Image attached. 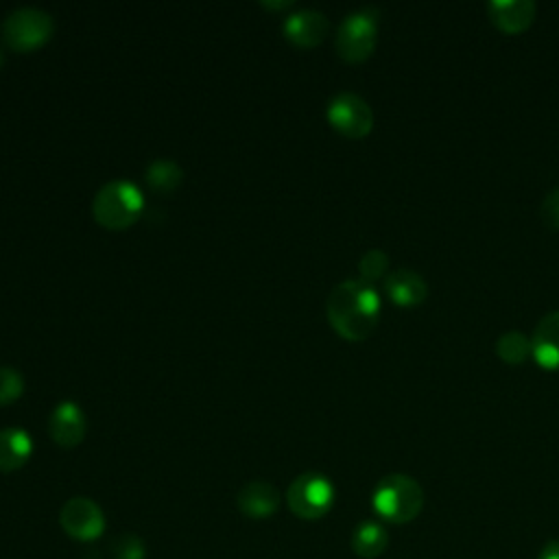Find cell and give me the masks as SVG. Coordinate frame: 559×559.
<instances>
[{"mask_svg":"<svg viewBox=\"0 0 559 559\" xmlns=\"http://www.w3.org/2000/svg\"><path fill=\"white\" fill-rule=\"evenodd\" d=\"M384 290L391 301L400 306L421 304L428 295V286L424 277L411 269H395L384 277Z\"/></svg>","mask_w":559,"mask_h":559,"instance_id":"obj_14","label":"cell"},{"mask_svg":"<svg viewBox=\"0 0 559 559\" xmlns=\"http://www.w3.org/2000/svg\"><path fill=\"white\" fill-rule=\"evenodd\" d=\"M378 41V11L358 9L343 17L336 31V52L349 63L367 59Z\"/></svg>","mask_w":559,"mask_h":559,"instance_id":"obj_5","label":"cell"},{"mask_svg":"<svg viewBox=\"0 0 559 559\" xmlns=\"http://www.w3.org/2000/svg\"><path fill=\"white\" fill-rule=\"evenodd\" d=\"M142 210L144 194L135 183L127 179L107 181L92 201L94 221L111 231H124L135 225L142 216Z\"/></svg>","mask_w":559,"mask_h":559,"instance_id":"obj_2","label":"cell"},{"mask_svg":"<svg viewBox=\"0 0 559 559\" xmlns=\"http://www.w3.org/2000/svg\"><path fill=\"white\" fill-rule=\"evenodd\" d=\"M2 41L13 52H33L41 48L55 33V20L50 13L35 7H20L11 11L2 26Z\"/></svg>","mask_w":559,"mask_h":559,"instance_id":"obj_4","label":"cell"},{"mask_svg":"<svg viewBox=\"0 0 559 559\" xmlns=\"http://www.w3.org/2000/svg\"><path fill=\"white\" fill-rule=\"evenodd\" d=\"M111 555L116 559H144V544L135 533H120L111 539Z\"/></svg>","mask_w":559,"mask_h":559,"instance_id":"obj_21","label":"cell"},{"mask_svg":"<svg viewBox=\"0 0 559 559\" xmlns=\"http://www.w3.org/2000/svg\"><path fill=\"white\" fill-rule=\"evenodd\" d=\"M539 216L550 229H559V186L546 192L539 205Z\"/></svg>","mask_w":559,"mask_h":559,"instance_id":"obj_22","label":"cell"},{"mask_svg":"<svg viewBox=\"0 0 559 559\" xmlns=\"http://www.w3.org/2000/svg\"><path fill=\"white\" fill-rule=\"evenodd\" d=\"M236 507L247 518L264 520L280 509V491L266 480H249L236 493Z\"/></svg>","mask_w":559,"mask_h":559,"instance_id":"obj_11","label":"cell"},{"mask_svg":"<svg viewBox=\"0 0 559 559\" xmlns=\"http://www.w3.org/2000/svg\"><path fill=\"white\" fill-rule=\"evenodd\" d=\"M533 0H491L487 2V13L491 22L504 33L524 31L535 17Z\"/></svg>","mask_w":559,"mask_h":559,"instance_id":"obj_13","label":"cell"},{"mask_svg":"<svg viewBox=\"0 0 559 559\" xmlns=\"http://www.w3.org/2000/svg\"><path fill=\"white\" fill-rule=\"evenodd\" d=\"M531 354L546 369H559V310L544 314L531 336Z\"/></svg>","mask_w":559,"mask_h":559,"instance_id":"obj_12","label":"cell"},{"mask_svg":"<svg viewBox=\"0 0 559 559\" xmlns=\"http://www.w3.org/2000/svg\"><path fill=\"white\" fill-rule=\"evenodd\" d=\"M371 504L382 520L406 524L419 515L424 507V489L406 474H389L376 485Z\"/></svg>","mask_w":559,"mask_h":559,"instance_id":"obj_3","label":"cell"},{"mask_svg":"<svg viewBox=\"0 0 559 559\" xmlns=\"http://www.w3.org/2000/svg\"><path fill=\"white\" fill-rule=\"evenodd\" d=\"M386 266H389V255L380 249H369L358 262L360 280L371 284L373 280H380L386 273Z\"/></svg>","mask_w":559,"mask_h":559,"instance_id":"obj_20","label":"cell"},{"mask_svg":"<svg viewBox=\"0 0 559 559\" xmlns=\"http://www.w3.org/2000/svg\"><path fill=\"white\" fill-rule=\"evenodd\" d=\"M87 419L79 404L72 400H63L55 406L48 419V435L61 448H74L85 439Z\"/></svg>","mask_w":559,"mask_h":559,"instance_id":"obj_9","label":"cell"},{"mask_svg":"<svg viewBox=\"0 0 559 559\" xmlns=\"http://www.w3.org/2000/svg\"><path fill=\"white\" fill-rule=\"evenodd\" d=\"M286 502L301 520L323 518L334 504V485L319 472H304L288 485Z\"/></svg>","mask_w":559,"mask_h":559,"instance_id":"obj_6","label":"cell"},{"mask_svg":"<svg viewBox=\"0 0 559 559\" xmlns=\"http://www.w3.org/2000/svg\"><path fill=\"white\" fill-rule=\"evenodd\" d=\"M2 63H4V55H2V50H0V68H2Z\"/></svg>","mask_w":559,"mask_h":559,"instance_id":"obj_25","label":"cell"},{"mask_svg":"<svg viewBox=\"0 0 559 559\" xmlns=\"http://www.w3.org/2000/svg\"><path fill=\"white\" fill-rule=\"evenodd\" d=\"M59 524L68 537L76 542H92L105 531L103 509L85 496H74L63 502L59 511Z\"/></svg>","mask_w":559,"mask_h":559,"instance_id":"obj_8","label":"cell"},{"mask_svg":"<svg viewBox=\"0 0 559 559\" xmlns=\"http://www.w3.org/2000/svg\"><path fill=\"white\" fill-rule=\"evenodd\" d=\"M24 393V378L17 369L0 365V406H9Z\"/></svg>","mask_w":559,"mask_h":559,"instance_id":"obj_19","label":"cell"},{"mask_svg":"<svg viewBox=\"0 0 559 559\" xmlns=\"http://www.w3.org/2000/svg\"><path fill=\"white\" fill-rule=\"evenodd\" d=\"M33 454V439L24 428H2L0 430V472H17L26 465Z\"/></svg>","mask_w":559,"mask_h":559,"instance_id":"obj_15","label":"cell"},{"mask_svg":"<svg viewBox=\"0 0 559 559\" xmlns=\"http://www.w3.org/2000/svg\"><path fill=\"white\" fill-rule=\"evenodd\" d=\"M325 114H328L330 124L338 133H343L345 138H352V140L365 138L373 127V111H371L369 103L354 92H338L328 103Z\"/></svg>","mask_w":559,"mask_h":559,"instance_id":"obj_7","label":"cell"},{"mask_svg":"<svg viewBox=\"0 0 559 559\" xmlns=\"http://www.w3.org/2000/svg\"><path fill=\"white\" fill-rule=\"evenodd\" d=\"M325 312L338 336L347 341H362L378 325L380 297L365 280H343L330 290Z\"/></svg>","mask_w":559,"mask_h":559,"instance_id":"obj_1","label":"cell"},{"mask_svg":"<svg viewBox=\"0 0 559 559\" xmlns=\"http://www.w3.org/2000/svg\"><path fill=\"white\" fill-rule=\"evenodd\" d=\"M389 546L386 528L373 520L360 522L352 533V550L362 559L380 557Z\"/></svg>","mask_w":559,"mask_h":559,"instance_id":"obj_16","label":"cell"},{"mask_svg":"<svg viewBox=\"0 0 559 559\" xmlns=\"http://www.w3.org/2000/svg\"><path fill=\"white\" fill-rule=\"evenodd\" d=\"M496 354L511 365H520L531 354V338H526L520 330H507L496 341Z\"/></svg>","mask_w":559,"mask_h":559,"instance_id":"obj_18","label":"cell"},{"mask_svg":"<svg viewBox=\"0 0 559 559\" xmlns=\"http://www.w3.org/2000/svg\"><path fill=\"white\" fill-rule=\"evenodd\" d=\"M146 183L157 194H170L183 181V170L173 159H155L146 168Z\"/></svg>","mask_w":559,"mask_h":559,"instance_id":"obj_17","label":"cell"},{"mask_svg":"<svg viewBox=\"0 0 559 559\" xmlns=\"http://www.w3.org/2000/svg\"><path fill=\"white\" fill-rule=\"evenodd\" d=\"M537 559H559V539L548 542V544L542 548V552H539Z\"/></svg>","mask_w":559,"mask_h":559,"instance_id":"obj_23","label":"cell"},{"mask_svg":"<svg viewBox=\"0 0 559 559\" xmlns=\"http://www.w3.org/2000/svg\"><path fill=\"white\" fill-rule=\"evenodd\" d=\"M264 9H271V11H277V9H288V7H293V0H280V2H266V0H262L260 2Z\"/></svg>","mask_w":559,"mask_h":559,"instance_id":"obj_24","label":"cell"},{"mask_svg":"<svg viewBox=\"0 0 559 559\" xmlns=\"http://www.w3.org/2000/svg\"><path fill=\"white\" fill-rule=\"evenodd\" d=\"M328 26V17L321 11L301 9L284 20L282 31L290 44L299 48H314L325 39Z\"/></svg>","mask_w":559,"mask_h":559,"instance_id":"obj_10","label":"cell"}]
</instances>
